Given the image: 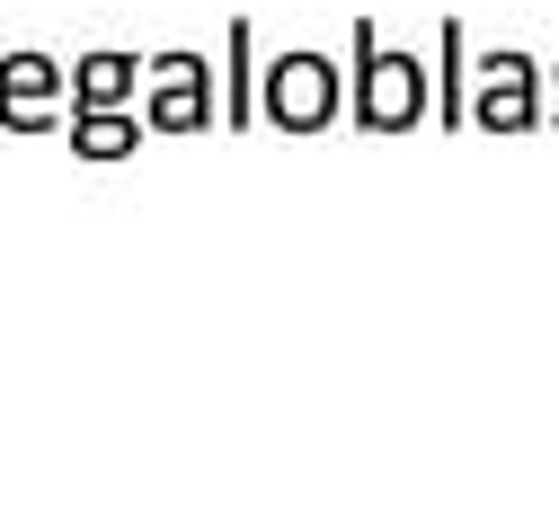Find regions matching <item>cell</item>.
<instances>
[{
    "mask_svg": "<svg viewBox=\"0 0 559 532\" xmlns=\"http://www.w3.org/2000/svg\"><path fill=\"white\" fill-rule=\"evenodd\" d=\"M223 45H231L223 124H231V133H249V124H258V27H249V19H231V27H223Z\"/></svg>",
    "mask_w": 559,
    "mask_h": 532,
    "instance_id": "ba28073f",
    "label": "cell"
},
{
    "mask_svg": "<svg viewBox=\"0 0 559 532\" xmlns=\"http://www.w3.org/2000/svg\"><path fill=\"white\" fill-rule=\"evenodd\" d=\"M436 45H444V81H436V124H444V133H462V124H471V89H462V72H471V53H462V45H471V36H462V19H444V27H436Z\"/></svg>",
    "mask_w": 559,
    "mask_h": 532,
    "instance_id": "9c48e42d",
    "label": "cell"
},
{
    "mask_svg": "<svg viewBox=\"0 0 559 532\" xmlns=\"http://www.w3.org/2000/svg\"><path fill=\"white\" fill-rule=\"evenodd\" d=\"M143 133H152V124L133 116V107H72V116H62V143H72L81 160H124Z\"/></svg>",
    "mask_w": 559,
    "mask_h": 532,
    "instance_id": "52a82bcc",
    "label": "cell"
},
{
    "mask_svg": "<svg viewBox=\"0 0 559 532\" xmlns=\"http://www.w3.org/2000/svg\"><path fill=\"white\" fill-rule=\"evenodd\" d=\"M62 116H72V62L45 53V45L0 53V124L10 133H53Z\"/></svg>",
    "mask_w": 559,
    "mask_h": 532,
    "instance_id": "3957f363",
    "label": "cell"
},
{
    "mask_svg": "<svg viewBox=\"0 0 559 532\" xmlns=\"http://www.w3.org/2000/svg\"><path fill=\"white\" fill-rule=\"evenodd\" d=\"M471 124H488V133H524V124H542V62H533V53H515V45L479 53Z\"/></svg>",
    "mask_w": 559,
    "mask_h": 532,
    "instance_id": "5b68a950",
    "label": "cell"
},
{
    "mask_svg": "<svg viewBox=\"0 0 559 532\" xmlns=\"http://www.w3.org/2000/svg\"><path fill=\"white\" fill-rule=\"evenodd\" d=\"M550 98H559V62H550ZM550 124H559V116H550Z\"/></svg>",
    "mask_w": 559,
    "mask_h": 532,
    "instance_id": "30bf717a",
    "label": "cell"
},
{
    "mask_svg": "<svg viewBox=\"0 0 559 532\" xmlns=\"http://www.w3.org/2000/svg\"><path fill=\"white\" fill-rule=\"evenodd\" d=\"M337 116H346V81H337L329 53L285 45V53L258 72V124H275V133H320V124H337Z\"/></svg>",
    "mask_w": 559,
    "mask_h": 532,
    "instance_id": "7a4b0ae2",
    "label": "cell"
},
{
    "mask_svg": "<svg viewBox=\"0 0 559 532\" xmlns=\"http://www.w3.org/2000/svg\"><path fill=\"white\" fill-rule=\"evenodd\" d=\"M427 107H436L427 62H417L408 45H382L373 19H356V36H346V116H356L365 133H408Z\"/></svg>",
    "mask_w": 559,
    "mask_h": 532,
    "instance_id": "6da1fadb",
    "label": "cell"
},
{
    "mask_svg": "<svg viewBox=\"0 0 559 532\" xmlns=\"http://www.w3.org/2000/svg\"><path fill=\"white\" fill-rule=\"evenodd\" d=\"M143 53L133 45H90L72 53V107H133V89H143Z\"/></svg>",
    "mask_w": 559,
    "mask_h": 532,
    "instance_id": "8992f818",
    "label": "cell"
},
{
    "mask_svg": "<svg viewBox=\"0 0 559 532\" xmlns=\"http://www.w3.org/2000/svg\"><path fill=\"white\" fill-rule=\"evenodd\" d=\"M143 72H152V98H143V124L152 133H204V124H223V89H214V72H204V53L169 45V53H143Z\"/></svg>",
    "mask_w": 559,
    "mask_h": 532,
    "instance_id": "277c9868",
    "label": "cell"
}]
</instances>
